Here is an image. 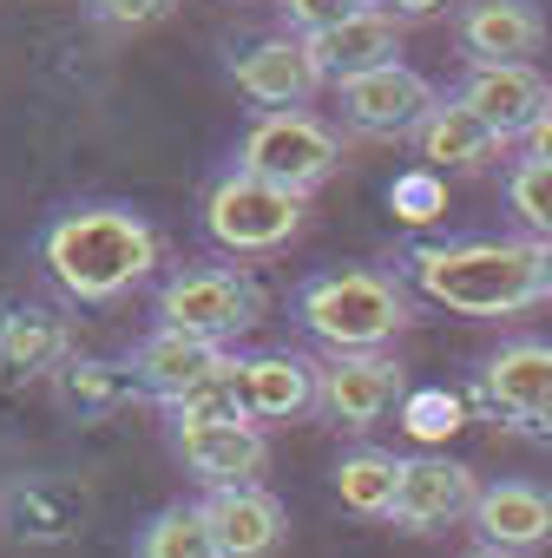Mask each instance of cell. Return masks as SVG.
I'll return each instance as SVG.
<instances>
[{"label":"cell","instance_id":"cell-1","mask_svg":"<svg viewBox=\"0 0 552 558\" xmlns=\"http://www.w3.org/2000/svg\"><path fill=\"white\" fill-rule=\"evenodd\" d=\"M408 283L473 323L526 316L552 303V243L539 236H460V243H415L408 256Z\"/></svg>","mask_w":552,"mask_h":558},{"label":"cell","instance_id":"cell-2","mask_svg":"<svg viewBox=\"0 0 552 558\" xmlns=\"http://www.w3.org/2000/svg\"><path fill=\"white\" fill-rule=\"evenodd\" d=\"M40 256H47V276L73 303H119L132 283H145L158 269L165 243L125 204H80V210L47 223Z\"/></svg>","mask_w":552,"mask_h":558},{"label":"cell","instance_id":"cell-3","mask_svg":"<svg viewBox=\"0 0 552 558\" xmlns=\"http://www.w3.org/2000/svg\"><path fill=\"white\" fill-rule=\"evenodd\" d=\"M297 323L329 355H382L415 316H408V290L388 269H329L297 290Z\"/></svg>","mask_w":552,"mask_h":558},{"label":"cell","instance_id":"cell-4","mask_svg":"<svg viewBox=\"0 0 552 558\" xmlns=\"http://www.w3.org/2000/svg\"><path fill=\"white\" fill-rule=\"evenodd\" d=\"M343 165V138H336V125H323L316 112H256L250 119V132H243V145H237V171H250V178H263V184H276V191H316L329 171Z\"/></svg>","mask_w":552,"mask_h":558},{"label":"cell","instance_id":"cell-5","mask_svg":"<svg viewBox=\"0 0 552 558\" xmlns=\"http://www.w3.org/2000/svg\"><path fill=\"white\" fill-rule=\"evenodd\" d=\"M297 230H303V197L276 191V184H263V178H250L237 165L204 191V236L217 250H230V256H269Z\"/></svg>","mask_w":552,"mask_h":558},{"label":"cell","instance_id":"cell-6","mask_svg":"<svg viewBox=\"0 0 552 558\" xmlns=\"http://www.w3.org/2000/svg\"><path fill=\"white\" fill-rule=\"evenodd\" d=\"M263 296L250 276L224 269V263H204V269H184L158 290V329H178V336H197V342H230L256 323Z\"/></svg>","mask_w":552,"mask_h":558},{"label":"cell","instance_id":"cell-7","mask_svg":"<svg viewBox=\"0 0 552 558\" xmlns=\"http://www.w3.org/2000/svg\"><path fill=\"white\" fill-rule=\"evenodd\" d=\"M336 93H343V125L356 138H415L421 119L441 106V93L415 66H401V60L395 66H375V73L336 86Z\"/></svg>","mask_w":552,"mask_h":558},{"label":"cell","instance_id":"cell-8","mask_svg":"<svg viewBox=\"0 0 552 558\" xmlns=\"http://www.w3.org/2000/svg\"><path fill=\"white\" fill-rule=\"evenodd\" d=\"M454 40L467 66H532L545 47V14L532 0H460Z\"/></svg>","mask_w":552,"mask_h":558},{"label":"cell","instance_id":"cell-9","mask_svg":"<svg viewBox=\"0 0 552 558\" xmlns=\"http://www.w3.org/2000/svg\"><path fill=\"white\" fill-rule=\"evenodd\" d=\"M230 80H237V93L256 99L263 112H297V106H310V99L323 93V73H316L310 47H303L297 34H269V40L243 47V53L230 60Z\"/></svg>","mask_w":552,"mask_h":558},{"label":"cell","instance_id":"cell-10","mask_svg":"<svg viewBox=\"0 0 552 558\" xmlns=\"http://www.w3.org/2000/svg\"><path fill=\"white\" fill-rule=\"evenodd\" d=\"M480 401L493 414H506L513 427H552V342L526 336L506 342L487 368H480Z\"/></svg>","mask_w":552,"mask_h":558},{"label":"cell","instance_id":"cell-11","mask_svg":"<svg viewBox=\"0 0 552 558\" xmlns=\"http://www.w3.org/2000/svg\"><path fill=\"white\" fill-rule=\"evenodd\" d=\"M480 499V480L447 460V453H421V460H401V493H395V525L401 532H441L454 519H467Z\"/></svg>","mask_w":552,"mask_h":558},{"label":"cell","instance_id":"cell-12","mask_svg":"<svg viewBox=\"0 0 552 558\" xmlns=\"http://www.w3.org/2000/svg\"><path fill=\"white\" fill-rule=\"evenodd\" d=\"M171 440H178V460L204 486H256V473L269 460L256 421H184V427H171Z\"/></svg>","mask_w":552,"mask_h":558},{"label":"cell","instance_id":"cell-13","mask_svg":"<svg viewBox=\"0 0 552 558\" xmlns=\"http://www.w3.org/2000/svg\"><path fill=\"white\" fill-rule=\"evenodd\" d=\"M467 519L506 558H526V551L552 545V493L532 486V480H493V486H480V499H473Z\"/></svg>","mask_w":552,"mask_h":558},{"label":"cell","instance_id":"cell-14","mask_svg":"<svg viewBox=\"0 0 552 558\" xmlns=\"http://www.w3.org/2000/svg\"><path fill=\"white\" fill-rule=\"evenodd\" d=\"M460 106L473 119H487L500 138H526L552 112V86L539 66H473L460 86Z\"/></svg>","mask_w":552,"mask_h":558},{"label":"cell","instance_id":"cell-15","mask_svg":"<svg viewBox=\"0 0 552 558\" xmlns=\"http://www.w3.org/2000/svg\"><path fill=\"white\" fill-rule=\"evenodd\" d=\"M401 401V368L388 355H329L323 362V414L349 434H369Z\"/></svg>","mask_w":552,"mask_h":558},{"label":"cell","instance_id":"cell-16","mask_svg":"<svg viewBox=\"0 0 552 558\" xmlns=\"http://www.w3.org/2000/svg\"><path fill=\"white\" fill-rule=\"evenodd\" d=\"M243 408L250 421H303L323 408V368L310 355H290V349H269V355H250L243 362Z\"/></svg>","mask_w":552,"mask_h":558},{"label":"cell","instance_id":"cell-17","mask_svg":"<svg viewBox=\"0 0 552 558\" xmlns=\"http://www.w3.org/2000/svg\"><path fill=\"white\" fill-rule=\"evenodd\" d=\"M303 47H310L316 73H323V86H349V80L401 60V21H388L382 8H369V14H356V21H343L329 34H310Z\"/></svg>","mask_w":552,"mask_h":558},{"label":"cell","instance_id":"cell-18","mask_svg":"<svg viewBox=\"0 0 552 558\" xmlns=\"http://www.w3.org/2000/svg\"><path fill=\"white\" fill-rule=\"evenodd\" d=\"M197 506L211 519L217 558H269L284 545V506H276L263 486H211Z\"/></svg>","mask_w":552,"mask_h":558},{"label":"cell","instance_id":"cell-19","mask_svg":"<svg viewBox=\"0 0 552 558\" xmlns=\"http://www.w3.org/2000/svg\"><path fill=\"white\" fill-rule=\"evenodd\" d=\"M224 362H230V355H224L217 342H197V336L158 329V336L139 342V355H132V381H139L145 395H158V401H184V395H191L197 381H211Z\"/></svg>","mask_w":552,"mask_h":558},{"label":"cell","instance_id":"cell-20","mask_svg":"<svg viewBox=\"0 0 552 558\" xmlns=\"http://www.w3.org/2000/svg\"><path fill=\"white\" fill-rule=\"evenodd\" d=\"M500 145H506V138H500L487 119H473L460 99H441V106L421 119V132H415V151H421L428 171H473V165L500 158Z\"/></svg>","mask_w":552,"mask_h":558},{"label":"cell","instance_id":"cell-21","mask_svg":"<svg viewBox=\"0 0 552 558\" xmlns=\"http://www.w3.org/2000/svg\"><path fill=\"white\" fill-rule=\"evenodd\" d=\"M73 349L67 323L53 310H14V316H0V368L8 375H47L60 368Z\"/></svg>","mask_w":552,"mask_h":558},{"label":"cell","instance_id":"cell-22","mask_svg":"<svg viewBox=\"0 0 552 558\" xmlns=\"http://www.w3.org/2000/svg\"><path fill=\"white\" fill-rule=\"evenodd\" d=\"M395 493H401V460H395V453H382V447L343 453V466H336V499H343L349 512L388 519V512H395Z\"/></svg>","mask_w":552,"mask_h":558},{"label":"cell","instance_id":"cell-23","mask_svg":"<svg viewBox=\"0 0 552 558\" xmlns=\"http://www.w3.org/2000/svg\"><path fill=\"white\" fill-rule=\"evenodd\" d=\"M139 558H217V538H211L204 506H165L139 532Z\"/></svg>","mask_w":552,"mask_h":558},{"label":"cell","instance_id":"cell-24","mask_svg":"<svg viewBox=\"0 0 552 558\" xmlns=\"http://www.w3.org/2000/svg\"><path fill=\"white\" fill-rule=\"evenodd\" d=\"M171 414H178V427L184 421H250V408H243V362H224L211 381H197L184 401H171Z\"/></svg>","mask_w":552,"mask_h":558},{"label":"cell","instance_id":"cell-25","mask_svg":"<svg viewBox=\"0 0 552 558\" xmlns=\"http://www.w3.org/2000/svg\"><path fill=\"white\" fill-rule=\"evenodd\" d=\"M506 204H513V217L526 223V236L552 243V165L519 158V165L506 171Z\"/></svg>","mask_w":552,"mask_h":558},{"label":"cell","instance_id":"cell-26","mask_svg":"<svg viewBox=\"0 0 552 558\" xmlns=\"http://www.w3.org/2000/svg\"><path fill=\"white\" fill-rule=\"evenodd\" d=\"M388 210L401 217V223H434L441 210H447V184H441V171H401L395 184H388Z\"/></svg>","mask_w":552,"mask_h":558},{"label":"cell","instance_id":"cell-27","mask_svg":"<svg viewBox=\"0 0 552 558\" xmlns=\"http://www.w3.org/2000/svg\"><path fill=\"white\" fill-rule=\"evenodd\" d=\"M8 512L21 519V538H67L73 532V506L53 499V493H40V486H14Z\"/></svg>","mask_w":552,"mask_h":558},{"label":"cell","instance_id":"cell-28","mask_svg":"<svg viewBox=\"0 0 552 558\" xmlns=\"http://www.w3.org/2000/svg\"><path fill=\"white\" fill-rule=\"evenodd\" d=\"M276 8H284V27H290L297 40H310V34H329V27L369 14L375 0H276Z\"/></svg>","mask_w":552,"mask_h":558},{"label":"cell","instance_id":"cell-29","mask_svg":"<svg viewBox=\"0 0 552 558\" xmlns=\"http://www.w3.org/2000/svg\"><path fill=\"white\" fill-rule=\"evenodd\" d=\"M139 381L125 375V368H112V362H80L73 375H67V395L80 401V408H112V401H125Z\"/></svg>","mask_w":552,"mask_h":558},{"label":"cell","instance_id":"cell-30","mask_svg":"<svg viewBox=\"0 0 552 558\" xmlns=\"http://www.w3.org/2000/svg\"><path fill=\"white\" fill-rule=\"evenodd\" d=\"M408 434L415 440H447L454 427H460V395H447V388H421V395H408Z\"/></svg>","mask_w":552,"mask_h":558},{"label":"cell","instance_id":"cell-31","mask_svg":"<svg viewBox=\"0 0 552 558\" xmlns=\"http://www.w3.org/2000/svg\"><path fill=\"white\" fill-rule=\"evenodd\" d=\"M86 8H93V21H106V27H152V21L171 14V0H86Z\"/></svg>","mask_w":552,"mask_h":558},{"label":"cell","instance_id":"cell-32","mask_svg":"<svg viewBox=\"0 0 552 558\" xmlns=\"http://www.w3.org/2000/svg\"><path fill=\"white\" fill-rule=\"evenodd\" d=\"M375 8L388 14V21H401V27H415V21H441L454 0H375Z\"/></svg>","mask_w":552,"mask_h":558},{"label":"cell","instance_id":"cell-33","mask_svg":"<svg viewBox=\"0 0 552 558\" xmlns=\"http://www.w3.org/2000/svg\"><path fill=\"white\" fill-rule=\"evenodd\" d=\"M526 158H539V165H552V112L526 132Z\"/></svg>","mask_w":552,"mask_h":558},{"label":"cell","instance_id":"cell-34","mask_svg":"<svg viewBox=\"0 0 552 558\" xmlns=\"http://www.w3.org/2000/svg\"><path fill=\"white\" fill-rule=\"evenodd\" d=\"M467 558H506V551H493V545H480V551H467Z\"/></svg>","mask_w":552,"mask_h":558}]
</instances>
